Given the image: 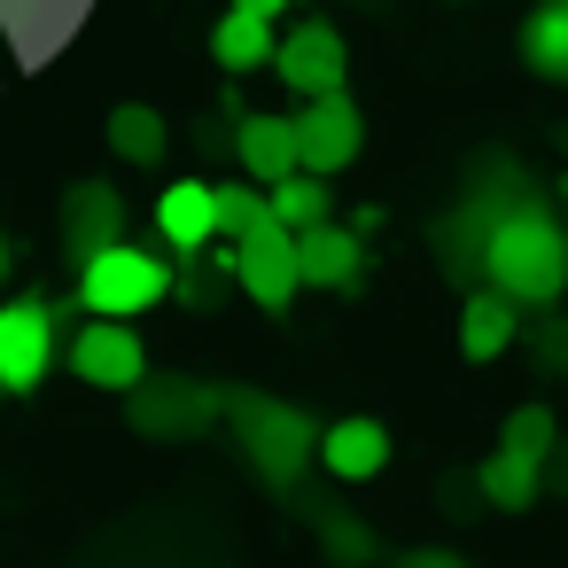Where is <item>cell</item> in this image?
<instances>
[{
  "label": "cell",
  "instance_id": "obj_1",
  "mask_svg": "<svg viewBox=\"0 0 568 568\" xmlns=\"http://www.w3.org/2000/svg\"><path fill=\"white\" fill-rule=\"evenodd\" d=\"M483 273L506 304H552L568 288V234L545 211H498L483 234Z\"/></svg>",
  "mask_w": 568,
  "mask_h": 568
},
{
  "label": "cell",
  "instance_id": "obj_2",
  "mask_svg": "<svg viewBox=\"0 0 568 568\" xmlns=\"http://www.w3.org/2000/svg\"><path fill=\"white\" fill-rule=\"evenodd\" d=\"M164 296H172V265L149 257V250H133V242H110V250H94L79 265V304L94 320H141Z\"/></svg>",
  "mask_w": 568,
  "mask_h": 568
},
{
  "label": "cell",
  "instance_id": "obj_3",
  "mask_svg": "<svg viewBox=\"0 0 568 568\" xmlns=\"http://www.w3.org/2000/svg\"><path fill=\"white\" fill-rule=\"evenodd\" d=\"M234 428H242L250 467H257L265 483H296L304 459L320 452V428H312L304 413H288V405H265V397H234Z\"/></svg>",
  "mask_w": 568,
  "mask_h": 568
},
{
  "label": "cell",
  "instance_id": "obj_4",
  "mask_svg": "<svg viewBox=\"0 0 568 568\" xmlns=\"http://www.w3.org/2000/svg\"><path fill=\"white\" fill-rule=\"evenodd\" d=\"M71 374H79L87 389H118V397H133V389L149 382V351H141L133 320H87V327L71 335Z\"/></svg>",
  "mask_w": 568,
  "mask_h": 568
},
{
  "label": "cell",
  "instance_id": "obj_5",
  "mask_svg": "<svg viewBox=\"0 0 568 568\" xmlns=\"http://www.w3.org/2000/svg\"><path fill=\"white\" fill-rule=\"evenodd\" d=\"M288 125H296V172H312V180H335V172L366 149V125H358L351 94H320V102H304Z\"/></svg>",
  "mask_w": 568,
  "mask_h": 568
},
{
  "label": "cell",
  "instance_id": "obj_6",
  "mask_svg": "<svg viewBox=\"0 0 568 568\" xmlns=\"http://www.w3.org/2000/svg\"><path fill=\"white\" fill-rule=\"evenodd\" d=\"M55 366V312L40 296H17V304H0V389H40Z\"/></svg>",
  "mask_w": 568,
  "mask_h": 568
},
{
  "label": "cell",
  "instance_id": "obj_7",
  "mask_svg": "<svg viewBox=\"0 0 568 568\" xmlns=\"http://www.w3.org/2000/svg\"><path fill=\"white\" fill-rule=\"evenodd\" d=\"M226 273L242 281L250 304L281 312V304L304 288V273H296V234H288V226H257L250 242H226Z\"/></svg>",
  "mask_w": 568,
  "mask_h": 568
},
{
  "label": "cell",
  "instance_id": "obj_8",
  "mask_svg": "<svg viewBox=\"0 0 568 568\" xmlns=\"http://www.w3.org/2000/svg\"><path fill=\"white\" fill-rule=\"evenodd\" d=\"M343 32L335 24H296V32H281L273 40V71H281V87H296L304 102H320V94H343Z\"/></svg>",
  "mask_w": 568,
  "mask_h": 568
},
{
  "label": "cell",
  "instance_id": "obj_9",
  "mask_svg": "<svg viewBox=\"0 0 568 568\" xmlns=\"http://www.w3.org/2000/svg\"><path fill=\"white\" fill-rule=\"evenodd\" d=\"M211 420H219V389H203V382H141L133 389V428H149V436H195Z\"/></svg>",
  "mask_w": 568,
  "mask_h": 568
},
{
  "label": "cell",
  "instance_id": "obj_10",
  "mask_svg": "<svg viewBox=\"0 0 568 568\" xmlns=\"http://www.w3.org/2000/svg\"><path fill=\"white\" fill-rule=\"evenodd\" d=\"M156 234H164V250H180V257L211 250V242H219V187H211V180H172V187L156 195Z\"/></svg>",
  "mask_w": 568,
  "mask_h": 568
},
{
  "label": "cell",
  "instance_id": "obj_11",
  "mask_svg": "<svg viewBox=\"0 0 568 568\" xmlns=\"http://www.w3.org/2000/svg\"><path fill=\"white\" fill-rule=\"evenodd\" d=\"M335 483H374L382 467H389V428L382 420H366V413H351V420H335V428H320V452H312Z\"/></svg>",
  "mask_w": 568,
  "mask_h": 568
},
{
  "label": "cell",
  "instance_id": "obj_12",
  "mask_svg": "<svg viewBox=\"0 0 568 568\" xmlns=\"http://www.w3.org/2000/svg\"><path fill=\"white\" fill-rule=\"evenodd\" d=\"M296 273H304V288H351L358 273H366V250H358V234L351 226H304L296 234Z\"/></svg>",
  "mask_w": 568,
  "mask_h": 568
},
{
  "label": "cell",
  "instance_id": "obj_13",
  "mask_svg": "<svg viewBox=\"0 0 568 568\" xmlns=\"http://www.w3.org/2000/svg\"><path fill=\"white\" fill-rule=\"evenodd\" d=\"M63 242H71V257H79V265H87L94 250L125 242V203H118V187H102V180L71 187V211H63Z\"/></svg>",
  "mask_w": 568,
  "mask_h": 568
},
{
  "label": "cell",
  "instance_id": "obj_14",
  "mask_svg": "<svg viewBox=\"0 0 568 568\" xmlns=\"http://www.w3.org/2000/svg\"><path fill=\"white\" fill-rule=\"evenodd\" d=\"M234 156H242V172H250L257 187H273V180H288V172H296V125H288V118H265V110H250V118H242V133H234Z\"/></svg>",
  "mask_w": 568,
  "mask_h": 568
},
{
  "label": "cell",
  "instance_id": "obj_15",
  "mask_svg": "<svg viewBox=\"0 0 568 568\" xmlns=\"http://www.w3.org/2000/svg\"><path fill=\"white\" fill-rule=\"evenodd\" d=\"M211 55H219V71L250 79V71H265V63H273V24H265V17H242V9H226V17L211 24Z\"/></svg>",
  "mask_w": 568,
  "mask_h": 568
},
{
  "label": "cell",
  "instance_id": "obj_16",
  "mask_svg": "<svg viewBox=\"0 0 568 568\" xmlns=\"http://www.w3.org/2000/svg\"><path fill=\"white\" fill-rule=\"evenodd\" d=\"M514 335H521V304H506L498 288L467 296V312H459V351H467V358H498Z\"/></svg>",
  "mask_w": 568,
  "mask_h": 568
},
{
  "label": "cell",
  "instance_id": "obj_17",
  "mask_svg": "<svg viewBox=\"0 0 568 568\" xmlns=\"http://www.w3.org/2000/svg\"><path fill=\"white\" fill-rule=\"evenodd\" d=\"M265 211H273V226H288V234H304V226H327V219H335L327 180H312V172L273 180V187H265Z\"/></svg>",
  "mask_w": 568,
  "mask_h": 568
},
{
  "label": "cell",
  "instance_id": "obj_18",
  "mask_svg": "<svg viewBox=\"0 0 568 568\" xmlns=\"http://www.w3.org/2000/svg\"><path fill=\"white\" fill-rule=\"evenodd\" d=\"M110 149H118L125 164H164L172 133H164V118H156L149 102H118V110H110Z\"/></svg>",
  "mask_w": 568,
  "mask_h": 568
},
{
  "label": "cell",
  "instance_id": "obj_19",
  "mask_svg": "<svg viewBox=\"0 0 568 568\" xmlns=\"http://www.w3.org/2000/svg\"><path fill=\"white\" fill-rule=\"evenodd\" d=\"M537 467H545V459H521V452H490V459L475 467V490H483L490 506L521 514V506H537Z\"/></svg>",
  "mask_w": 568,
  "mask_h": 568
},
{
  "label": "cell",
  "instance_id": "obj_20",
  "mask_svg": "<svg viewBox=\"0 0 568 568\" xmlns=\"http://www.w3.org/2000/svg\"><path fill=\"white\" fill-rule=\"evenodd\" d=\"M521 55H529L537 79H568V0H545L521 24Z\"/></svg>",
  "mask_w": 568,
  "mask_h": 568
},
{
  "label": "cell",
  "instance_id": "obj_21",
  "mask_svg": "<svg viewBox=\"0 0 568 568\" xmlns=\"http://www.w3.org/2000/svg\"><path fill=\"white\" fill-rule=\"evenodd\" d=\"M498 452L545 459V452H552V413H545V405H514V413H506V428H498Z\"/></svg>",
  "mask_w": 568,
  "mask_h": 568
},
{
  "label": "cell",
  "instance_id": "obj_22",
  "mask_svg": "<svg viewBox=\"0 0 568 568\" xmlns=\"http://www.w3.org/2000/svg\"><path fill=\"white\" fill-rule=\"evenodd\" d=\"M257 226H273L265 195H257V187H219V234H226V242H250Z\"/></svg>",
  "mask_w": 568,
  "mask_h": 568
},
{
  "label": "cell",
  "instance_id": "obj_23",
  "mask_svg": "<svg viewBox=\"0 0 568 568\" xmlns=\"http://www.w3.org/2000/svg\"><path fill=\"white\" fill-rule=\"evenodd\" d=\"M320 537H327V552H335V560H366V552H374V537H366L351 514H327V521H320Z\"/></svg>",
  "mask_w": 568,
  "mask_h": 568
},
{
  "label": "cell",
  "instance_id": "obj_24",
  "mask_svg": "<svg viewBox=\"0 0 568 568\" xmlns=\"http://www.w3.org/2000/svg\"><path fill=\"white\" fill-rule=\"evenodd\" d=\"M397 568H467V560H459V552H436V545H428V552H405Z\"/></svg>",
  "mask_w": 568,
  "mask_h": 568
},
{
  "label": "cell",
  "instance_id": "obj_25",
  "mask_svg": "<svg viewBox=\"0 0 568 568\" xmlns=\"http://www.w3.org/2000/svg\"><path fill=\"white\" fill-rule=\"evenodd\" d=\"M226 9H242V17H265V24H273V17L288 9V0H226Z\"/></svg>",
  "mask_w": 568,
  "mask_h": 568
},
{
  "label": "cell",
  "instance_id": "obj_26",
  "mask_svg": "<svg viewBox=\"0 0 568 568\" xmlns=\"http://www.w3.org/2000/svg\"><path fill=\"white\" fill-rule=\"evenodd\" d=\"M0 273H9V242H0Z\"/></svg>",
  "mask_w": 568,
  "mask_h": 568
},
{
  "label": "cell",
  "instance_id": "obj_27",
  "mask_svg": "<svg viewBox=\"0 0 568 568\" xmlns=\"http://www.w3.org/2000/svg\"><path fill=\"white\" fill-rule=\"evenodd\" d=\"M459 9H467V0H459Z\"/></svg>",
  "mask_w": 568,
  "mask_h": 568
}]
</instances>
